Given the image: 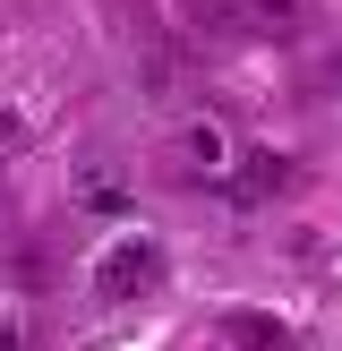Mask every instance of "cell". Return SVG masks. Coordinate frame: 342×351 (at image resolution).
<instances>
[{"label": "cell", "mask_w": 342, "mask_h": 351, "mask_svg": "<svg viewBox=\"0 0 342 351\" xmlns=\"http://www.w3.org/2000/svg\"><path fill=\"white\" fill-rule=\"evenodd\" d=\"M171 154H180V171H188V180H222V171L239 163V137L222 129L214 112H188L180 129H171Z\"/></svg>", "instance_id": "obj_3"}, {"label": "cell", "mask_w": 342, "mask_h": 351, "mask_svg": "<svg viewBox=\"0 0 342 351\" xmlns=\"http://www.w3.org/2000/svg\"><path fill=\"white\" fill-rule=\"evenodd\" d=\"M231 335H248V351H274V343H282V326H265V317H231Z\"/></svg>", "instance_id": "obj_5"}, {"label": "cell", "mask_w": 342, "mask_h": 351, "mask_svg": "<svg viewBox=\"0 0 342 351\" xmlns=\"http://www.w3.org/2000/svg\"><path fill=\"white\" fill-rule=\"evenodd\" d=\"M68 206L111 223V215H129V206H137V180L111 163V154H77V163H68Z\"/></svg>", "instance_id": "obj_2"}, {"label": "cell", "mask_w": 342, "mask_h": 351, "mask_svg": "<svg viewBox=\"0 0 342 351\" xmlns=\"http://www.w3.org/2000/svg\"><path fill=\"white\" fill-rule=\"evenodd\" d=\"M26 146H34V112H26V103H0V163L26 154Z\"/></svg>", "instance_id": "obj_4"}, {"label": "cell", "mask_w": 342, "mask_h": 351, "mask_svg": "<svg viewBox=\"0 0 342 351\" xmlns=\"http://www.w3.org/2000/svg\"><path fill=\"white\" fill-rule=\"evenodd\" d=\"M34 335H26V308H0V351H26Z\"/></svg>", "instance_id": "obj_6"}, {"label": "cell", "mask_w": 342, "mask_h": 351, "mask_svg": "<svg viewBox=\"0 0 342 351\" xmlns=\"http://www.w3.org/2000/svg\"><path fill=\"white\" fill-rule=\"evenodd\" d=\"M163 240H146V232H129V240H111V249L94 257V300H111V308H129V300H146V291H163Z\"/></svg>", "instance_id": "obj_1"}]
</instances>
